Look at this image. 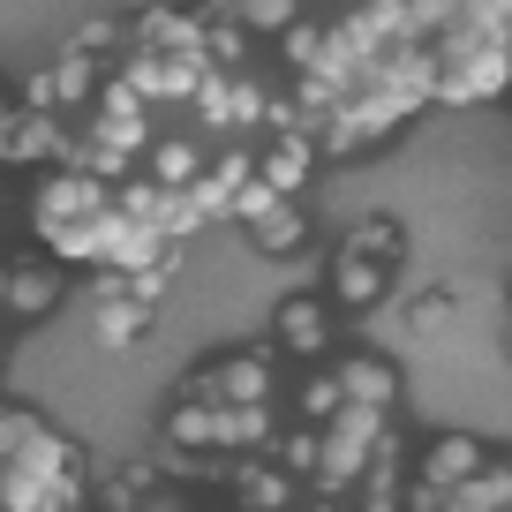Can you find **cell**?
Segmentation results:
<instances>
[{
    "mask_svg": "<svg viewBox=\"0 0 512 512\" xmlns=\"http://www.w3.org/2000/svg\"><path fill=\"white\" fill-rule=\"evenodd\" d=\"M384 294H392V264H377V256H362V249L339 241V256H332V302L354 309V317H369Z\"/></svg>",
    "mask_w": 512,
    "mask_h": 512,
    "instance_id": "12",
    "label": "cell"
},
{
    "mask_svg": "<svg viewBox=\"0 0 512 512\" xmlns=\"http://www.w3.org/2000/svg\"><path fill=\"white\" fill-rule=\"evenodd\" d=\"M61 302H68V272L53 264V256H23V264H8V279H0V317L46 324Z\"/></svg>",
    "mask_w": 512,
    "mask_h": 512,
    "instance_id": "4",
    "label": "cell"
},
{
    "mask_svg": "<svg viewBox=\"0 0 512 512\" xmlns=\"http://www.w3.org/2000/svg\"><path fill=\"white\" fill-rule=\"evenodd\" d=\"M226 490H234L241 512H294L302 497H294V475H279V467H226Z\"/></svg>",
    "mask_w": 512,
    "mask_h": 512,
    "instance_id": "16",
    "label": "cell"
},
{
    "mask_svg": "<svg viewBox=\"0 0 512 512\" xmlns=\"http://www.w3.org/2000/svg\"><path fill=\"white\" fill-rule=\"evenodd\" d=\"M332 377H339V400L347 407H384V415H400L407 377H400L392 354H347V362H332Z\"/></svg>",
    "mask_w": 512,
    "mask_h": 512,
    "instance_id": "10",
    "label": "cell"
},
{
    "mask_svg": "<svg viewBox=\"0 0 512 512\" xmlns=\"http://www.w3.org/2000/svg\"><path fill=\"white\" fill-rule=\"evenodd\" d=\"M272 339H279V354H294V362H324V354L339 347L332 309H324L317 294H287L279 317H272Z\"/></svg>",
    "mask_w": 512,
    "mask_h": 512,
    "instance_id": "8",
    "label": "cell"
},
{
    "mask_svg": "<svg viewBox=\"0 0 512 512\" xmlns=\"http://www.w3.org/2000/svg\"><path fill=\"white\" fill-rule=\"evenodd\" d=\"M482 460H490V445H482V437H467V430H445V437H430V445H422L415 460H407V475H415V482H430V490L445 497V490H460V482L475 475Z\"/></svg>",
    "mask_w": 512,
    "mask_h": 512,
    "instance_id": "11",
    "label": "cell"
},
{
    "mask_svg": "<svg viewBox=\"0 0 512 512\" xmlns=\"http://www.w3.org/2000/svg\"><path fill=\"white\" fill-rule=\"evenodd\" d=\"M362 512H400V475H362Z\"/></svg>",
    "mask_w": 512,
    "mask_h": 512,
    "instance_id": "30",
    "label": "cell"
},
{
    "mask_svg": "<svg viewBox=\"0 0 512 512\" xmlns=\"http://www.w3.org/2000/svg\"><path fill=\"white\" fill-rule=\"evenodd\" d=\"M294 512H339V505H332V497H317V505H294Z\"/></svg>",
    "mask_w": 512,
    "mask_h": 512,
    "instance_id": "33",
    "label": "cell"
},
{
    "mask_svg": "<svg viewBox=\"0 0 512 512\" xmlns=\"http://www.w3.org/2000/svg\"><path fill=\"white\" fill-rule=\"evenodd\" d=\"M272 392H279V369H272V354H256V347L219 354V362L181 377V400H204V407H272Z\"/></svg>",
    "mask_w": 512,
    "mask_h": 512,
    "instance_id": "1",
    "label": "cell"
},
{
    "mask_svg": "<svg viewBox=\"0 0 512 512\" xmlns=\"http://www.w3.org/2000/svg\"><path fill=\"white\" fill-rule=\"evenodd\" d=\"M196 121L219 128V136H241V128H256V113H264V91H256V76H241V68H204L189 91Z\"/></svg>",
    "mask_w": 512,
    "mask_h": 512,
    "instance_id": "3",
    "label": "cell"
},
{
    "mask_svg": "<svg viewBox=\"0 0 512 512\" xmlns=\"http://www.w3.org/2000/svg\"><path fill=\"white\" fill-rule=\"evenodd\" d=\"M91 144H106V151H121V159H144V144H151V106L136 91H128L121 76H98V91H91V128H83Z\"/></svg>",
    "mask_w": 512,
    "mask_h": 512,
    "instance_id": "2",
    "label": "cell"
},
{
    "mask_svg": "<svg viewBox=\"0 0 512 512\" xmlns=\"http://www.w3.org/2000/svg\"><path fill=\"white\" fill-rule=\"evenodd\" d=\"M128 31V53H174V61H204V16L196 8H136Z\"/></svg>",
    "mask_w": 512,
    "mask_h": 512,
    "instance_id": "6",
    "label": "cell"
},
{
    "mask_svg": "<svg viewBox=\"0 0 512 512\" xmlns=\"http://www.w3.org/2000/svg\"><path fill=\"white\" fill-rule=\"evenodd\" d=\"M91 91H98V61H83V53L61 46L31 83H23V106L31 113H68V106H91Z\"/></svg>",
    "mask_w": 512,
    "mask_h": 512,
    "instance_id": "7",
    "label": "cell"
},
{
    "mask_svg": "<svg viewBox=\"0 0 512 512\" xmlns=\"http://www.w3.org/2000/svg\"><path fill=\"white\" fill-rule=\"evenodd\" d=\"M445 317H452V287H430V294H415V302H407V324H415V332H437Z\"/></svg>",
    "mask_w": 512,
    "mask_h": 512,
    "instance_id": "29",
    "label": "cell"
},
{
    "mask_svg": "<svg viewBox=\"0 0 512 512\" xmlns=\"http://www.w3.org/2000/svg\"><path fill=\"white\" fill-rule=\"evenodd\" d=\"M61 151H68L61 113H31V106H23V121H16V166H61Z\"/></svg>",
    "mask_w": 512,
    "mask_h": 512,
    "instance_id": "20",
    "label": "cell"
},
{
    "mask_svg": "<svg viewBox=\"0 0 512 512\" xmlns=\"http://www.w3.org/2000/svg\"><path fill=\"white\" fill-rule=\"evenodd\" d=\"M91 324H98V339H106V347H144L151 324H159V309L136 302V294H113V302H91Z\"/></svg>",
    "mask_w": 512,
    "mask_h": 512,
    "instance_id": "17",
    "label": "cell"
},
{
    "mask_svg": "<svg viewBox=\"0 0 512 512\" xmlns=\"http://www.w3.org/2000/svg\"><path fill=\"white\" fill-rule=\"evenodd\" d=\"M272 452H279V475H294V482H309L317 475V430H287V437H272Z\"/></svg>",
    "mask_w": 512,
    "mask_h": 512,
    "instance_id": "28",
    "label": "cell"
},
{
    "mask_svg": "<svg viewBox=\"0 0 512 512\" xmlns=\"http://www.w3.org/2000/svg\"><path fill=\"white\" fill-rule=\"evenodd\" d=\"M437 512H482V505H467L460 490H445V497H437Z\"/></svg>",
    "mask_w": 512,
    "mask_h": 512,
    "instance_id": "32",
    "label": "cell"
},
{
    "mask_svg": "<svg viewBox=\"0 0 512 512\" xmlns=\"http://www.w3.org/2000/svg\"><path fill=\"white\" fill-rule=\"evenodd\" d=\"M272 407H211V452H264Z\"/></svg>",
    "mask_w": 512,
    "mask_h": 512,
    "instance_id": "18",
    "label": "cell"
},
{
    "mask_svg": "<svg viewBox=\"0 0 512 512\" xmlns=\"http://www.w3.org/2000/svg\"><path fill=\"white\" fill-rule=\"evenodd\" d=\"M302 16V0H234V23L249 38H272V31H287V23Z\"/></svg>",
    "mask_w": 512,
    "mask_h": 512,
    "instance_id": "27",
    "label": "cell"
},
{
    "mask_svg": "<svg viewBox=\"0 0 512 512\" xmlns=\"http://www.w3.org/2000/svg\"><path fill=\"white\" fill-rule=\"evenodd\" d=\"M159 490V475H151V467H106V475H98V490H91V512H136L144 505V497Z\"/></svg>",
    "mask_w": 512,
    "mask_h": 512,
    "instance_id": "21",
    "label": "cell"
},
{
    "mask_svg": "<svg viewBox=\"0 0 512 512\" xmlns=\"http://www.w3.org/2000/svg\"><path fill=\"white\" fill-rule=\"evenodd\" d=\"M249 159H256V181H264L272 196H302L309 181H317V166H324L309 136H272V144L249 151Z\"/></svg>",
    "mask_w": 512,
    "mask_h": 512,
    "instance_id": "13",
    "label": "cell"
},
{
    "mask_svg": "<svg viewBox=\"0 0 512 512\" xmlns=\"http://www.w3.org/2000/svg\"><path fill=\"white\" fill-rule=\"evenodd\" d=\"M16 121H23V106L0 98V166H16Z\"/></svg>",
    "mask_w": 512,
    "mask_h": 512,
    "instance_id": "31",
    "label": "cell"
},
{
    "mask_svg": "<svg viewBox=\"0 0 512 512\" xmlns=\"http://www.w3.org/2000/svg\"><path fill=\"white\" fill-rule=\"evenodd\" d=\"M46 437V422H38V407H23V400H8L0 407V467L8 460H23V452Z\"/></svg>",
    "mask_w": 512,
    "mask_h": 512,
    "instance_id": "24",
    "label": "cell"
},
{
    "mask_svg": "<svg viewBox=\"0 0 512 512\" xmlns=\"http://www.w3.org/2000/svg\"><path fill=\"white\" fill-rule=\"evenodd\" d=\"M339 407H347V400H339V377H332V369H317V377H309L302 392H294V415H302L309 430H324V422H332Z\"/></svg>",
    "mask_w": 512,
    "mask_h": 512,
    "instance_id": "26",
    "label": "cell"
},
{
    "mask_svg": "<svg viewBox=\"0 0 512 512\" xmlns=\"http://www.w3.org/2000/svg\"><path fill=\"white\" fill-rule=\"evenodd\" d=\"M113 189L91 174H76V166H38L31 181V226H53V219H91V211H106Z\"/></svg>",
    "mask_w": 512,
    "mask_h": 512,
    "instance_id": "5",
    "label": "cell"
},
{
    "mask_svg": "<svg viewBox=\"0 0 512 512\" xmlns=\"http://www.w3.org/2000/svg\"><path fill=\"white\" fill-rule=\"evenodd\" d=\"M0 362H8V332H0Z\"/></svg>",
    "mask_w": 512,
    "mask_h": 512,
    "instance_id": "34",
    "label": "cell"
},
{
    "mask_svg": "<svg viewBox=\"0 0 512 512\" xmlns=\"http://www.w3.org/2000/svg\"><path fill=\"white\" fill-rule=\"evenodd\" d=\"M347 249H362V256H377V264H392V272H400V264H407V226L392 219V211H369V219L347 234Z\"/></svg>",
    "mask_w": 512,
    "mask_h": 512,
    "instance_id": "22",
    "label": "cell"
},
{
    "mask_svg": "<svg viewBox=\"0 0 512 512\" xmlns=\"http://www.w3.org/2000/svg\"><path fill=\"white\" fill-rule=\"evenodd\" d=\"M339 23L362 38L369 61H377L384 46H407V38H422V31H415V8H407V0H362V8H354V16H339Z\"/></svg>",
    "mask_w": 512,
    "mask_h": 512,
    "instance_id": "15",
    "label": "cell"
},
{
    "mask_svg": "<svg viewBox=\"0 0 512 512\" xmlns=\"http://www.w3.org/2000/svg\"><path fill=\"white\" fill-rule=\"evenodd\" d=\"M144 181H159V189H189L196 174H204V151L189 144V136H166V144H144Z\"/></svg>",
    "mask_w": 512,
    "mask_h": 512,
    "instance_id": "19",
    "label": "cell"
},
{
    "mask_svg": "<svg viewBox=\"0 0 512 512\" xmlns=\"http://www.w3.org/2000/svg\"><path fill=\"white\" fill-rule=\"evenodd\" d=\"M241 234H249L256 256H302L309 249V211L294 204V196H272L256 219H241Z\"/></svg>",
    "mask_w": 512,
    "mask_h": 512,
    "instance_id": "14",
    "label": "cell"
},
{
    "mask_svg": "<svg viewBox=\"0 0 512 512\" xmlns=\"http://www.w3.org/2000/svg\"><path fill=\"white\" fill-rule=\"evenodd\" d=\"M121 46H128V31H121V16H91V23H76L68 31V53H83V61H121Z\"/></svg>",
    "mask_w": 512,
    "mask_h": 512,
    "instance_id": "23",
    "label": "cell"
},
{
    "mask_svg": "<svg viewBox=\"0 0 512 512\" xmlns=\"http://www.w3.org/2000/svg\"><path fill=\"white\" fill-rule=\"evenodd\" d=\"M196 76H204V61H174V53H128V46H121V83L144 98V106H174V98H189Z\"/></svg>",
    "mask_w": 512,
    "mask_h": 512,
    "instance_id": "9",
    "label": "cell"
},
{
    "mask_svg": "<svg viewBox=\"0 0 512 512\" xmlns=\"http://www.w3.org/2000/svg\"><path fill=\"white\" fill-rule=\"evenodd\" d=\"M0 279H8V264H0Z\"/></svg>",
    "mask_w": 512,
    "mask_h": 512,
    "instance_id": "35",
    "label": "cell"
},
{
    "mask_svg": "<svg viewBox=\"0 0 512 512\" xmlns=\"http://www.w3.org/2000/svg\"><path fill=\"white\" fill-rule=\"evenodd\" d=\"M204 226H211V211L196 204V189H166L159 196V234L166 241H189V234H204Z\"/></svg>",
    "mask_w": 512,
    "mask_h": 512,
    "instance_id": "25",
    "label": "cell"
}]
</instances>
